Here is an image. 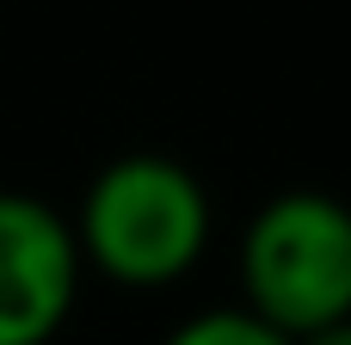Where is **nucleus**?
Here are the masks:
<instances>
[{
  "instance_id": "obj_1",
  "label": "nucleus",
  "mask_w": 351,
  "mask_h": 345,
  "mask_svg": "<svg viewBox=\"0 0 351 345\" xmlns=\"http://www.w3.org/2000/svg\"><path fill=\"white\" fill-rule=\"evenodd\" d=\"M68 228L80 265H93L99 278L123 290H167L204 259L216 216L191 167H179L173 154H123L86 185Z\"/></svg>"
},
{
  "instance_id": "obj_2",
  "label": "nucleus",
  "mask_w": 351,
  "mask_h": 345,
  "mask_svg": "<svg viewBox=\"0 0 351 345\" xmlns=\"http://www.w3.org/2000/svg\"><path fill=\"white\" fill-rule=\"evenodd\" d=\"M241 309L284 340L351 321V204L333 191H278L234 253Z\"/></svg>"
},
{
  "instance_id": "obj_3",
  "label": "nucleus",
  "mask_w": 351,
  "mask_h": 345,
  "mask_svg": "<svg viewBox=\"0 0 351 345\" xmlns=\"http://www.w3.org/2000/svg\"><path fill=\"white\" fill-rule=\"evenodd\" d=\"M80 247L56 204L0 191V345H49L80 296Z\"/></svg>"
},
{
  "instance_id": "obj_4",
  "label": "nucleus",
  "mask_w": 351,
  "mask_h": 345,
  "mask_svg": "<svg viewBox=\"0 0 351 345\" xmlns=\"http://www.w3.org/2000/svg\"><path fill=\"white\" fill-rule=\"evenodd\" d=\"M160 345H290V340L271 333L265 321H253L247 309H204L185 327H173Z\"/></svg>"
},
{
  "instance_id": "obj_5",
  "label": "nucleus",
  "mask_w": 351,
  "mask_h": 345,
  "mask_svg": "<svg viewBox=\"0 0 351 345\" xmlns=\"http://www.w3.org/2000/svg\"><path fill=\"white\" fill-rule=\"evenodd\" d=\"M296 345H351V321H333V327H321V333H308Z\"/></svg>"
}]
</instances>
